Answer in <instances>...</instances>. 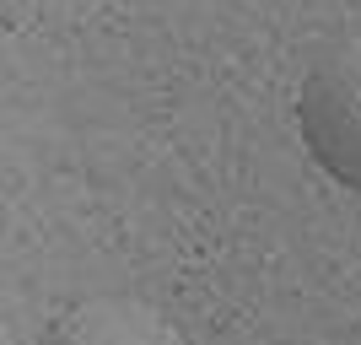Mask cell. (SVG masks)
<instances>
[{
	"label": "cell",
	"mask_w": 361,
	"mask_h": 345,
	"mask_svg": "<svg viewBox=\"0 0 361 345\" xmlns=\"http://www.w3.org/2000/svg\"><path fill=\"white\" fill-rule=\"evenodd\" d=\"M297 130L307 157L361 195V28L307 65L297 87Z\"/></svg>",
	"instance_id": "cell-1"
},
{
	"label": "cell",
	"mask_w": 361,
	"mask_h": 345,
	"mask_svg": "<svg viewBox=\"0 0 361 345\" xmlns=\"http://www.w3.org/2000/svg\"><path fill=\"white\" fill-rule=\"evenodd\" d=\"M38 345H183V334L140 297H87L71 302Z\"/></svg>",
	"instance_id": "cell-2"
}]
</instances>
